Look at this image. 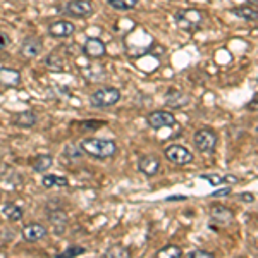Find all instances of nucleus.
<instances>
[{"instance_id": "obj_1", "label": "nucleus", "mask_w": 258, "mask_h": 258, "mask_svg": "<svg viewBox=\"0 0 258 258\" xmlns=\"http://www.w3.org/2000/svg\"><path fill=\"white\" fill-rule=\"evenodd\" d=\"M80 150L85 152L86 155L93 157V159L105 160L115 155L117 152V145L112 140H103V138H85L80 143Z\"/></svg>"}, {"instance_id": "obj_2", "label": "nucleus", "mask_w": 258, "mask_h": 258, "mask_svg": "<svg viewBox=\"0 0 258 258\" xmlns=\"http://www.w3.org/2000/svg\"><path fill=\"white\" fill-rule=\"evenodd\" d=\"M120 100V91L114 86H107V88H100L90 95V103L97 109H107V107L115 105Z\"/></svg>"}, {"instance_id": "obj_3", "label": "nucleus", "mask_w": 258, "mask_h": 258, "mask_svg": "<svg viewBox=\"0 0 258 258\" xmlns=\"http://www.w3.org/2000/svg\"><path fill=\"white\" fill-rule=\"evenodd\" d=\"M195 147L202 153H212L217 147V135L212 129H200L195 133Z\"/></svg>"}, {"instance_id": "obj_4", "label": "nucleus", "mask_w": 258, "mask_h": 258, "mask_svg": "<svg viewBox=\"0 0 258 258\" xmlns=\"http://www.w3.org/2000/svg\"><path fill=\"white\" fill-rule=\"evenodd\" d=\"M165 157L176 165H188L193 162V153L182 145H170L165 148Z\"/></svg>"}, {"instance_id": "obj_5", "label": "nucleus", "mask_w": 258, "mask_h": 258, "mask_svg": "<svg viewBox=\"0 0 258 258\" xmlns=\"http://www.w3.org/2000/svg\"><path fill=\"white\" fill-rule=\"evenodd\" d=\"M148 126L153 129H162V127H172L176 126V117H174L172 112L167 110H155L148 115Z\"/></svg>"}, {"instance_id": "obj_6", "label": "nucleus", "mask_w": 258, "mask_h": 258, "mask_svg": "<svg viewBox=\"0 0 258 258\" xmlns=\"http://www.w3.org/2000/svg\"><path fill=\"white\" fill-rule=\"evenodd\" d=\"M66 12L73 18H90L93 14V4L90 0H71L66 6Z\"/></svg>"}, {"instance_id": "obj_7", "label": "nucleus", "mask_w": 258, "mask_h": 258, "mask_svg": "<svg viewBox=\"0 0 258 258\" xmlns=\"http://www.w3.org/2000/svg\"><path fill=\"white\" fill-rule=\"evenodd\" d=\"M202 21H203L202 12L197 11V9H182L177 14V23L181 24L182 28H186V30H193V28H197Z\"/></svg>"}, {"instance_id": "obj_8", "label": "nucleus", "mask_w": 258, "mask_h": 258, "mask_svg": "<svg viewBox=\"0 0 258 258\" xmlns=\"http://www.w3.org/2000/svg\"><path fill=\"white\" fill-rule=\"evenodd\" d=\"M41 47H43V41L38 36H28L26 40L21 45V55L24 59H35L36 55L41 52Z\"/></svg>"}, {"instance_id": "obj_9", "label": "nucleus", "mask_w": 258, "mask_h": 258, "mask_svg": "<svg viewBox=\"0 0 258 258\" xmlns=\"http://www.w3.org/2000/svg\"><path fill=\"white\" fill-rule=\"evenodd\" d=\"M23 238L28 241V243H35V241H40V239H45L48 234V229L45 226H41V224H28V226L23 227Z\"/></svg>"}, {"instance_id": "obj_10", "label": "nucleus", "mask_w": 258, "mask_h": 258, "mask_svg": "<svg viewBox=\"0 0 258 258\" xmlns=\"http://www.w3.org/2000/svg\"><path fill=\"white\" fill-rule=\"evenodd\" d=\"M83 52L91 59H100L107 53V47L100 38H86L85 45H83Z\"/></svg>"}, {"instance_id": "obj_11", "label": "nucleus", "mask_w": 258, "mask_h": 258, "mask_svg": "<svg viewBox=\"0 0 258 258\" xmlns=\"http://www.w3.org/2000/svg\"><path fill=\"white\" fill-rule=\"evenodd\" d=\"M74 24L69 23V21H55L48 26V35L53 36V38H69L74 33Z\"/></svg>"}, {"instance_id": "obj_12", "label": "nucleus", "mask_w": 258, "mask_h": 258, "mask_svg": "<svg viewBox=\"0 0 258 258\" xmlns=\"http://www.w3.org/2000/svg\"><path fill=\"white\" fill-rule=\"evenodd\" d=\"M210 215H212V220L220 224V226H229V224L234 220V212H232L231 209H227V207H224V205L212 207Z\"/></svg>"}, {"instance_id": "obj_13", "label": "nucleus", "mask_w": 258, "mask_h": 258, "mask_svg": "<svg viewBox=\"0 0 258 258\" xmlns=\"http://www.w3.org/2000/svg\"><path fill=\"white\" fill-rule=\"evenodd\" d=\"M138 169L145 176H155L160 169V162L153 155H145L138 160Z\"/></svg>"}, {"instance_id": "obj_14", "label": "nucleus", "mask_w": 258, "mask_h": 258, "mask_svg": "<svg viewBox=\"0 0 258 258\" xmlns=\"http://www.w3.org/2000/svg\"><path fill=\"white\" fill-rule=\"evenodd\" d=\"M38 122V115L31 110H24V112H19V114H14L12 115V124L18 127H33L35 124Z\"/></svg>"}, {"instance_id": "obj_15", "label": "nucleus", "mask_w": 258, "mask_h": 258, "mask_svg": "<svg viewBox=\"0 0 258 258\" xmlns=\"http://www.w3.org/2000/svg\"><path fill=\"white\" fill-rule=\"evenodd\" d=\"M0 85L9 86V88H16L21 85V73L16 69L2 68L0 69Z\"/></svg>"}, {"instance_id": "obj_16", "label": "nucleus", "mask_w": 258, "mask_h": 258, "mask_svg": "<svg viewBox=\"0 0 258 258\" xmlns=\"http://www.w3.org/2000/svg\"><path fill=\"white\" fill-rule=\"evenodd\" d=\"M202 179L209 181L212 186H219V184H236L239 182L238 176H232V174H226V176H220V174H203Z\"/></svg>"}, {"instance_id": "obj_17", "label": "nucleus", "mask_w": 258, "mask_h": 258, "mask_svg": "<svg viewBox=\"0 0 258 258\" xmlns=\"http://www.w3.org/2000/svg\"><path fill=\"white\" fill-rule=\"evenodd\" d=\"M69 184V179L64 176H53V174H45L41 177V186L43 188H66Z\"/></svg>"}, {"instance_id": "obj_18", "label": "nucleus", "mask_w": 258, "mask_h": 258, "mask_svg": "<svg viewBox=\"0 0 258 258\" xmlns=\"http://www.w3.org/2000/svg\"><path fill=\"white\" fill-rule=\"evenodd\" d=\"M48 219H50V224L57 229V232H59V234H62V232L66 231V227H68V215H66L62 210L50 212Z\"/></svg>"}, {"instance_id": "obj_19", "label": "nucleus", "mask_w": 258, "mask_h": 258, "mask_svg": "<svg viewBox=\"0 0 258 258\" xmlns=\"http://www.w3.org/2000/svg\"><path fill=\"white\" fill-rule=\"evenodd\" d=\"M2 214L6 215V219L11 220V222H18V220L23 219L24 212L19 205H16V203H6V205L2 207Z\"/></svg>"}, {"instance_id": "obj_20", "label": "nucleus", "mask_w": 258, "mask_h": 258, "mask_svg": "<svg viewBox=\"0 0 258 258\" xmlns=\"http://www.w3.org/2000/svg\"><path fill=\"white\" fill-rule=\"evenodd\" d=\"M188 102H189V97L182 93V91L172 90L167 95V103H169L170 107H174V109H181V107H184Z\"/></svg>"}, {"instance_id": "obj_21", "label": "nucleus", "mask_w": 258, "mask_h": 258, "mask_svg": "<svg viewBox=\"0 0 258 258\" xmlns=\"http://www.w3.org/2000/svg\"><path fill=\"white\" fill-rule=\"evenodd\" d=\"M52 165H53L52 155H38L33 160V170H35V172H47Z\"/></svg>"}, {"instance_id": "obj_22", "label": "nucleus", "mask_w": 258, "mask_h": 258, "mask_svg": "<svg viewBox=\"0 0 258 258\" xmlns=\"http://www.w3.org/2000/svg\"><path fill=\"white\" fill-rule=\"evenodd\" d=\"M182 255V249L176 246V244H167V246L160 248L159 251L155 253L157 258H176Z\"/></svg>"}, {"instance_id": "obj_23", "label": "nucleus", "mask_w": 258, "mask_h": 258, "mask_svg": "<svg viewBox=\"0 0 258 258\" xmlns=\"http://www.w3.org/2000/svg\"><path fill=\"white\" fill-rule=\"evenodd\" d=\"M232 14L238 16V18L244 21H255L258 19V11L253 7H238V9H232Z\"/></svg>"}, {"instance_id": "obj_24", "label": "nucleus", "mask_w": 258, "mask_h": 258, "mask_svg": "<svg viewBox=\"0 0 258 258\" xmlns=\"http://www.w3.org/2000/svg\"><path fill=\"white\" fill-rule=\"evenodd\" d=\"M107 2L110 4V7L117 11H131L138 6L140 0H107Z\"/></svg>"}, {"instance_id": "obj_25", "label": "nucleus", "mask_w": 258, "mask_h": 258, "mask_svg": "<svg viewBox=\"0 0 258 258\" xmlns=\"http://www.w3.org/2000/svg\"><path fill=\"white\" fill-rule=\"evenodd\" d=\"M105 255L107 256H115V258H126V256H131V251L124 246H112L110 249H107Z\"/></svg>"}, {"instance_id": "obj_26", "label": "nucleus", "mask_w": 258, "mask_h": 258, "mask_svg": "<svg viewBox=\"0 0 258 258\" xmlns=\"http://www.w3.org/2000/svg\"><path fill=\"white\" fill-rule=\"evenodd\" d=\"M85 251H86V249L83 248V246H71V248L66 249L64 253H60L59 258H64V256H80V255H83Z\"/></svg>"}, {"instance_id": "obj_27", "label": "nucleus", "mask_w": 258, "mask_h": 258, "mask_svg": "<svg viewBox=\"0 0 258 258\" xmlns=\"http://www.w3.org/2000/svg\"><path fill=\"white\" fill-rule=\"evenodd\" d=\"M188 256H197V258H214L215 255L214 253H210V251H205V249H193V251H189L188 253Z\"/></svg>"}, {"instance_id": "obj_28", "label": "nucleus", "mask_w": 258, "mask_h": 258, "mask_svg": "<svg viewBox=\"0 0 258 258\" xmlns=\"http://www.w3.org/2000/svg\"><path fill=\"white\" fill-rule=\"evenodd\" d=\"M232 193V188H222V189H215L214 193H212V197L214 198H222V197H229V195Z\"/></svg>"}, {"instance_id": "obj_29", "label": "nucleus", "mask_w": 258, "mask_h": 258, "mask_svg": "<svg viewBox=\"0 0 258 258\" xmlns=\"http://www.w3.org/2000/svg\"><path fill=\"white\" fill-rule=\"evenodd\" d=\"M241 200H244L246 203H253V202H255V195H253V193H243V195H241Z\"/></svg>"}, {"instance_id": "obj_30", "label": "nucleus", "mask_w": 258, "mask_h": 258, "mask_svg": "<svg viewBox=\"0 0 258 258\" xmlns=\"http://www.w3.org/2000/svg\"><path fill=\"white\" fill-rule=\"evenodd\" d=\"M248 109L249 110H258V95L251 100V102L248 103Z\"/></svg>"}, {"instance_id": "obj_31", "label": "nucleus", "mask_w": 258, "mask_h": 258, "mask_svg": "<svg viewBox=\"0 0 258 258\" xmlns=\"http://www.w3.org/2000/svg\"><path fill=\"white\" fill-rule=\"evenodd\" d=\"M7 45V40H6V36L2 35V33H0V50H2L4 47H6Z\"/></svg>"}, {"instance_id": "obj_32", "label": "nucleus", "mask_w": 258, "mask_h": 258, "mask_svg": "<svg viewBox=\"0 0 258 258\" xmlns=\"http://www.w3.org/2000/svg\"><path fill=\"white\" fill-rule=\"evenodd\" d=\"M253 2H258V0H253Z\"/></svg>"}]
</instances>
